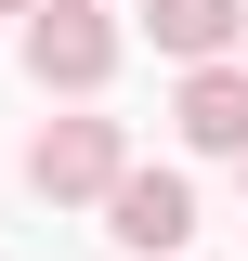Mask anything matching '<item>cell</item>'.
<instances>
[{
    "mask_svg": "<svg viewBox=\"0 0 248 261\" xmlns=\"http://www.w3.org/2000/svg\"><path fill=\"white\" fill-rule=\"evenodd\" d=\"M105 209H118V235H131L144 261H157V248H183V235H196V196L170 183V170H131V183L105 196Z\"/></svg>",
    "mask_w": 248,
    "mask_h": 261,
    "instance_id": "3957f363",
    "label": "cell"
},
{
    "mask_svg": "<svg viewBox=\"0 0 248 261\" xmlns=\"http://www.w3.org/2000/svg\"><path fill=\"white\" fill-rule=\"evenodd\" d=\"M183 130L209 144V157H235V144H248V79H196V92H183Z\"/></svg>",
    "mask_w": 248,
    "mask_h": 261,
    "instance_id": "277c9868",
    "label": "cell"
},
{
    "mask_svg": "<svg viewBox=\"0 0 248 261\" xmlns=\"http://www.w3.org/2000/svg\"><path fill=\"white\" fill-rule=\"evenodd\" d=\"M27 170H39L53 196H92V183L118 196V183H131V170H118V130H105V118H65V130H39V157H27Z\"/></svg>",
    "mask_w": 248,
    "mask_h": 261,
    "instance_id": "7a4b0ae2",
    "label": "cell"
},
{
    "mask_svg": "<svg viewBox=\"0 0 248 261\" xmlns=\"http://www.w3.org/2000/svg\"><path fill=\"white\" fill-rule=\"evenodd\" d=\"M157 39L170 53H222L235 39V0H157Z\"/></svg>",
    "mask_w": 248,
    "mask_h": 261,
    "instance_id": "5b68a950",
    "label": "cell"
},
{
    "mask_svg": "<svg viewBox=\"0 0 248 261\" xmlns=\"http://www.w3.org/2000/svg\"><path fill=\"white\" fill-rule=\"evenodd\" d=\"M27 65H39V79H65V92H92L105 65H118V39H105V13H92V0H53V13L27 27Z\"/></svg>",
    "mask_w": 248,
    "mask_h": 261,
    "instance_id": "6da1fadb",
    "label": "cell"
}]
</instances>
